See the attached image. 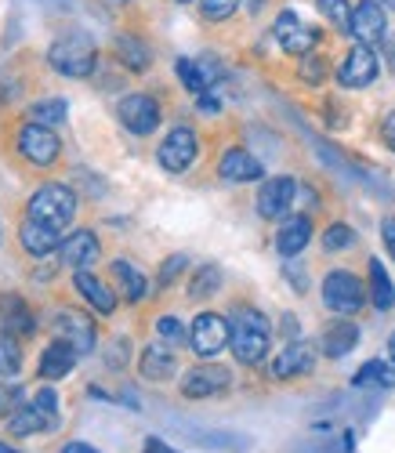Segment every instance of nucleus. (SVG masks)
<instances>
[{
  "label": "nucleus",
  "instance_id": "obj_1",
  "mask_svg": "<svg viewBox=\"0 0 395 453\" xmlns=\"http://www.w3.org/2000/svg\"><path fill=\"white\" fill-rule=\"evenodd\" d=\"M268 337H272V326L268 319L244 305V309H236L232 312V337H228V349L236 356V363H244V366H258L268 352Z\"/></svg>",
  "mask_w": 395,
  "mask_h": 453
},
{
  "label": "nucleus",
  "instance_id": "obj_2",
  "mask_svg": "<svg viewBox=\"0 0 395 453\" xmlns=\"http://www.w3.org/2000/svg\"><path fill=\"white\" fill-rule=\"evenodd\" d=\"M48 62L55 73H62V77H73V81H84L95 73L98 65V51L91 44V36L88 33H66L58 36V41L48 48Z\"/></svg>",
  "mask_w": 395,
  "mask_h": 453
},
{
  "label": "nucleus",
  "instance_id": "obj_3",
  "mask_svg": "<svg viewBox=\"0 0 395 453\" xmlns=\"http://www.w3.org/2000/svg\"><path fill=\"white\" fill-rule=\"evenodd\" d=\"M26 218L44 221V225H51V229L62 233V229H69L73 218H76V193L69 185H62V181H48V185H41L29 196Z\"/></svg>",
  "mask_w": 395,
  "mask_h": 453
},
{
  "label": "nucleus",
  "instance_id": "obj_4",
  "mask_svg": "<svg viewBox=\"0 0 395 453\" xmlns=\"http://www.w3.org/2000/svg\"><path fill=\"white\" fill-rule=\"evenodd\" d=\"M323 305L337 316H355L367 305V287L360 283V276L348 269H334L323 276Z\"/></svg>",
  "mask_w": 395,
  "mask_h": 453
},
{
  "label": "nucleus",
  "instance_id": "obj_5",
  "mask_svg": "<svg viewBox=\"0 0 395 453\" xmlns=\"http://www.w3.org/2000/svg\"><path fill=\"white\" fill-rule=\"evenodd\" d=\"M228 337H232V323L218 312H200L189 326V345L200 359H214L218 352H225Z\"/></svg>",
  "mask_w": 395,
  "mask_h": 453
},
{
  "label": "nucleus",
  "instance_id": "obj_6",
  "mask_svg": "<svg viewBox=\"0 0 395 453\" xmlns=\"http://www.w3.org/2000/svg\"><path fill=\"white\" fill-rule=\"evenodd\" d=\"M15 149L22 153V160H29L33 167H51L58 160V153H62V142L55 138L51 127L26 120L19 127V134H15Z\"/></svg>",
  "mask_w": 395,
  "mask_h": 453
},
{
  "label": "nucleus",
  "instance_id": "obj_7",
  "mask_svg": "<svg viewBox=\"0 0 395 453\" xmlns=\"http://www.w3.org/2000/svg\"><path fill=\"white\" fill-rule=\"evenodd\" d=\"M196 157H200V138H196V131L185 127V124L174 127V131L160 142V149H156V160H160V167L171 171V174L189 171V167L196 164Z\"/></svg>",
  "mask_w": 395,
  "mask_h": 453
},
{
  "label": "nucleus",
  "instance_id": "obj_8",
  "mask_svg": "<svg viewBox=\"0 0 395 453\" xmlns=\"http://www.w3.org/2000/svg\"><path fill=\"white\" fill-rule=\"evenodd\" d=\"M377 55H374V48L370 44H355L345 58H341V65H337V84L341 88H348V91H360V88H370L374 81H377Z\"/></svg>",
  "mask_w": 395,
  "mask_h": 453
},
{
  "label": "nucleus",
  "instance_id": "obj_9",
  "mask_svg": "<svg viewBox=\"0 0 395 453\" xmlns=\"http://www.w3.org/2000/svg\"><path fill=\"white\" fill-rule=\"evenodd\" d=\"M116 117H120V124L131 134H152L160 127V102L152 95H128L116 105Z\"/></svg>",
  "mask_w": 395,
  "mask_h": 453
},
{
  "label": "nucleus",
  "instance_id": "obj_10",
  "mask_svg": "<svg viewBox=\"0 0 395 453\" xmlns=\"http://www.w3.org/2000/svg\"><path fill=\"white\" fill-rule=\"evenodd\" d=\"M348 33L360 44H381V41H388V15H384L381 0H360V4L352 8Z\"/></svg>",
  "mask_w": 395,
  "mask_h": 453
},
{
  "label": "nucleus",
  "instance_id": "obj_11",
  "mask_svg": "<svg viewBox=\"0 0 395 453\" xmlns=\"http://www.w3.org/2000/svg\"><path fill=\"white\" fill-rule=\"evenodd\" d=\"M298 193H301V185L294 181V178H268V181H261V188H258V214L261 218H287L290 214V207H294V200H298Z\"/></svg>",
  "mask_w": 395,
  "mask_h": 453
},
{
  "label": "nucleus",
  "instance_id": "obj_12",
  "mask_svg": "<svg viewBox=\"0 0 395 453\" xmlns=\"http://www.w3.org/2000/svg\"><path fill=\"white\" fill-rule=\"evenodd\" d=\"M55 330H58L62 342H69L81 356H88V352L95 349V342H98L95 319H91L88 312H76V309H62V312L55 316Z\"/></svg>",
  "mask_w": 395,
  "mask_h": 453
},
{
  "label": "nucleus",
  "instance_id": "obj_13",
  "mask_svg": "<svg viewBox=\"0 0 395 453\" xmlns=\"http://www.w3.org/2000/svg\"><path fill=\"white\" fill-rule=\"evenodd\" d=\"M98 254H102V243H98V236H95L91 229L69 233V236L62 240V247H58V261H62V265H69L73 273L91 269L95 261H98Z\"/></svg>",
  "mask_w": 395,
  "mask_h": 453
},
{
  "label": "nucleus",
  "instance_id": "obj_14",
  "mask_svg": "<svg viewBox=\"0 0 395 453\" xmlns=\"http://www.w3.org/2000/svg\"><path fill=\"white\" fill-rule=\"evenodd\" d=\"M228 370L218 366V363H207V366H192L185 377H182V395L189 399H207V395H218L228 388Z\"/></svg>",
  "mask_w": 395,
  "mask_h": 453
},
{
  "label": "nucleus",
  "instance_id": "obj_15",
  "mask_svg": "<svg viewBox=\"0 0 395 453\" xmlns=\"http://www.w3.org/2000/svg\"><path fill=\"white\" fill-rule=\"evenodd\" d=\"M0 326H4V334H12V337H33L36 334V316L26 305V297H19L12 290L0 294Z\"/></svg>",
  "mask_w": 395,
  "mask_h": 453
},
{
  "label": "nucleus",
  "instance_id": "obj_16",
  "mask_svg": "<svg viewBox=\"0 0 395 453\" xmlns=\"http://www.w3.org/2000/svg\"><path fill=\"white\" fill-rule=\"evenodd\" d=\"M19 243H22V250L33 254V257H48V254H58V247H62V233L51 229V225H44V221L26 218V221H22V229H19Z\"/></svg>",
  "mask_w": 395,
  "mask_h": 453
},
{
  "label": "nucleus",
  "instance_id": "obj_17",
  "mask_svg": "<svg viewBox=\"0 0 395 453\" xmlns=\"http://www.w3.org/2000/svg\"><path fill=\"white\" fill-rule=\"evenodd\" d=\"M312 366H315L312 345L290 342L287 349H280V356L272 359V377H280V381H287V377H305V373H312Z\"/></svg>",
  "mask_w": 395,
  "mask_h": 453
},
{
  "label": "nucleus",
  "instance_id": "obj_18",
  "mask_svg": "<svg viewBox=\"0 0 395 453\" xmlns=\"http://www.w3.org/2000/svg\"><path fill=\"white\" fill-rule=\"evenodd\" d=\"M138 370H142L145 381H171L174 370H178V356H174V349H171L167 342H152V345L142 352Z\"/></svg>",
  "mask_w": 395,
  "mask_h": 453
},
{
  "label": "nucleus",
  "instance_id": "obj_19",
  "mask_svg": "<svg viewBox=\"0 0 395 453\" xmlns=\"http://www.w3.org/2000/svg\"><path fill=\"white\" fill-rule=\"evenodd\" d=\"M312 240V221L308 214H294L280 225V233H275V250H280L283 257H298Z\"/></svg>",
  "mask_w": 395,
  "mask_h": 453
},
{
  "label": "nucleus",
  "instance_id": "obj_20",
  "mask_svg": "<svg viewBox=\"0 0 395 453\" xmlns=\"http://www.w3.org/2000/svg\"><path fill=\"white\" fill-rule=\"evenodd\" d=\"M73 287L81 290V297L88 301V305L98 312V316H109L112 309H116V294L95 276V273H88V269H81V273H73Z\"/></svg>",
  "mask_w": 395,
  "mask_h": 453
},
{
  "label": "nucleus",
  "instance_id": "obj_21",
  "mask_svg": "<svg viewBox=\"0 0 395 453\" xmlns=\"http://www.w3.org/2000/svg\"><path fill=\"white\" fill-rule=\"evenodd\" d=\"M323 356H330V359H345L355 345H360V326H355L352 319H337V323H330L327 330H323Z\"/></svg>",
  "mask_w": 395,
  "mask_h": 453
},
{
  "label": "nucleus",
  "instance_id": "obj_22",
  "mask_svg": "<svg viewBox=\"0 0 395 453\" xmlns=\"http://www.w3.org/2000/svg\"><path fill=\"white\" fill-rule=\"evenodd\" d=\"M218 174L225 181H258L265 174V167L247 153V149H228V153L221 157V164H218Z\"/></svg>",
  "mask_w": 395,
  "mask_h": 453
},
{
  "label": "nucleus",
  "instance_id": "obj_23",
  "mask_svg": "<svg viewBox=\"0 0 395 453\" xmlns=\"http://www.w3.org/2000/svg\"><path fill=\"white\" fill-rule=\"evenodd\" d=\"M76 359H81V352H76L69 342H51L48 349H44V356H41V377H48V381H58V377H66V373H73V366H76Z\"/></svg>",
  "mask_w": 395,
  "mask_h": 453
},
{
  "label": "nucleus",
  "instance_id": "obj_24",
  "mask_svg": "<svg viewBox=\"0 0 395 453\" xmlns=\"http://www.w3.org/2000/svg\"><path fill=\"white\" fill-rule=\"evenodd\" d=\"M109 269H112V280H116V287H120V294L131 301V305H138V301L149 294V280H145V276H142V273L131 265L128 257H116Z\"/></svg>",
  "mask_w": 395,
  "mask_h": 453
},
{
  "label": "nucleus",
  "instance_id": "obj_25",
  "mask_svg": "<svg viewBox=\"0 0 395 453\" xmlns=\"http://www.w3.org/2000/svg\"><path fill=\"white\" fill-rule=\"evenodd\" d=\"M8 432L12 435H36V432H55V425H51V418L36 403H29V406L22 403L8 418Z\"/></svg>",
  "mask_w": 395,
  "mask_h": 453
},
{
  "label": "nucleus",
  "instance_id": "obj_26",
  "mask_svg": "<svg viewBox=\"0 0 395 453\" xmlns=\"http://www.w3.org/2000/svg\"><path fill=\"white\" fill-rule=\"evenodd\" d=\"M112 51H116V58H120V65H128L131 73H145L149 65H152V51H149V44H142L138 36H131V33H120L112 41Z\"/></svg>",
  "mask_w": 395,
  "mask_h": 453
},
{
  "label": "nucleus",
  "instance_id": "obj_27",
  "mask_svg": "<svg viewBox=\"0 0 395 453\" xmlns=\"http://www.w3.org/2000/svg\"><path fill=\"white\" fill-rule=\"evenodd\" d=\"M355 388H391L395 385V363H384V359H370L355 370L352 377Z\"/></svg>",
  "mask_w": 395,
  "mask_h": 453
},
{
  "label": "nucleus",
  "instance_id": "obj_28",
  "mask_svg": "<svg viewBox=\"0 0 395 453\" xmlns=\"http://www.w3.org/2000/svg\"><path fill=\"white\" fill-rule=\"evenodd\" d=\"M370 301H374V309H381V312L395 309V283L388 280L381 257H370Z\"/></svg>",
  "mask_w": 395,
  "mask_h": 453
},
{
  "label": "nucleus",
  "instance_id": "obj_29",
  "mask_svg": "<svg viewBox=\"0 0 395 453\" xmlns=\"http://www.w3.org/2000/svg\"><path fill=\"white\" fill-rule=\"evenodd\" d=\"M320 29H315V26H294L287 36H280V48L287 51V55H294V58H305V55H312V48L315 44H320Z\"/></svg>",
  "mask_w": 395,
  "mask_h": 453
},
{
  "label": "nucleus",
  "instance_id": "obj_30",
  "mask_svg": "<svg viewBox=\"0 0 395 453\" xmlns=\"http://www.w3.org/2000/svg\"><path fill=\"white\" fill-rule=\"evenodd\" d=\"M174 73H178V81L185 84V91H189V95L200 98V95H207V91H211V84H207L204 69H200V62H196V58H178V62H174Z\"/></svg>",
  "mask_w": 395,
  "mask_h": 453
},
{
  "label": "nucleus",
  "instance_id": "obj_31",
  "mask_svg": "<svg viewBox=\"0 0 395 453\" xmlns=\"http://www.w3.org/2000/svg\"><path fill=\"white\" fill-rule=\"evenodd\" d=\"M66 102L62 98H41V102H33L29 109H26V117L33 120V124H44V127H51V124H62L66 120Z\"/></svg>",
  "mask_w": 395,
  "mask_h": 453
},
{
  "label": "nucleus",
  "instance_id": "obj_32",
  "mask_svg": "<svg viewBox=\"0 0 395 453\" xmlns=\"http://www.w3.org/2000/svg\"><path fill=\"white\" fill-rule=\"evenodd\" d=\"M19 373H22V349H19V337L0 334V377L15 381Z\"/></svg>",
  "mask_w": 395,
  "mask_h": 453
},
{
  "label": "nucleus",
  "instance_id": "obj_33",
  "mask_svg": "<svg viewBox=\"0 0 395 453\" xmlns=\"http://www.w3.org/2000/svg\"><path fill=\"white\" fill-rule=\"evenodd\" d=\"M218 287H221V269L218 265H200L192 276V283H189V297L192 301L211 297V294H218Z\"/></svg>",
  "mask_w": 395,
  "mask_h": 453
},
{
  "label": "nucleus",
  "instance_id": "obj_34",
  "mask_svg": "<svg viewBox=\"0 0 395 453\" xmlns=\"http://www.w3.org/2000/svg\"><path fill=\"white\" fill-rule=\"evenodd\" d=\"M352 243H355V233H352V225H345V221H334L330 229L323 233V250H330V254L348 250Z\"/></svg>",
  "mask_w": 395,
  "mask_h": 453
},
{
  "label": "nucleus",
  "instance_id": "obj_35",
  "mask_svg": "<svg viewBox=\"0 0 395 453\" xmlns=\"http://www.w3.org/2000/svg\"><path fill=\"white\" fill-rule=\"evenodd\" d=\"M315 4H320V12H323L337 29L348 33V26H352V8H348V0H315Z\"/></svg>",
  "mask_w": 395,
  "mask_h": 453
},
{
  "label": "nucleus",
  "instance_id": "obj_36",
  "mask_svg": "<svg viewBox=\"0 0 395 453\" xmlns=\"http://www.w3.org/2000/svg\"><path fill=\"white\" fill-rule=\"evenodd\" d=\"M22 406V385L0 377V418H12V413Z\"/></svg>",
  "mask_w": 395,
  "mask_h": 453
},
{
  "label": "nucleus",
  "instance_id": "obj_37",
  "mask_svg": "<svg viewBox=\"0 0 395 453\" xmlns=\"http://www.w3.org/2000/svg\"><path fill=\"white\" fill-rule=\"evenodd\" d=\"M301 81H305L308 88H320V84L327 81V62H323L320 55H315V51L301 58Z\"/></svg>",
  "mask_w": 395,
  "mask_h": 453
},
{
  "label": "nucleus",
  "instance_id": "obj_38",
  "mask_svg": "<svg viewBox=\"0 0 395 453\" xmlns=\"http://www.w3.org/2000/svg\"><path fill=\"white\" fill-rule=\"evenodd\" d=\"M156 334H160V342H167V345H182L185 342V326H182L178 316H160L156 319Z\"/></svg>",
  "mask_w": 395,
  "mask_h": 453
},
{
  "label": "nucleus",
  "instance_id": "obj_39",
  "mask_svg": "<svg viewBox=\"0 0 395 453\" xmlns=\"http://www.w3.org/2000/svg\"><path fill=\"white\" fill-rule=\"evenodd\" d=\"M200 8H204V19H211V22H225L228 15H236L240 0H200Z\"/></svg>",
  "mask_w": 395,
  "mask_h": 453
},
{
  "label": "nucleus",
  "instance_id": "obj_40",
  "mask_svg": "<svg viewBox=\"0 0 395 453\" xmlns=\"http://www.w3.org/2000/svg\"><path fill=\"white\" fill-rule=\"evenodd\" d=\"M185 265H189V257H185V254H171V257L164 261V269H160V280H156V287H171V283L185 273Z\"/></svg>",
  "mask_w": 395,
  "mask_h": 453
},
{
  "label": "nucleus",
  "instance_id": "obj_41",
  "mask_svg": "<svg viewBox=\"0 0 395 453\" xmlns=\"http://www.w3.org/2000/svg\"><path fill=\"white\" fill-rule=\"evenodd\" d=\"M33 403H36V406H41V410L48 413V418H51V425H55V428L62 425V413H58V395H55V388H41V392L33 395Z\"/></svg>",
  "mask_w": 395,
  "mask_h": 453
},
{
  "label": "nucleus",
  "instance_id": "obj_42",
  "mask_svg": "<svg viewBox=\"0 0 395 453\" xmlns=\"http://www.w3.org/2000/svg\"><path fill=\"white\" fill-rule=\"evenodd\" d=\"M298 26V15L294 12H283L280 19H275V26H272V33H275V41H280V36H287L290 29Z\"/></svg>",
  "mask_w": 395,
  "mask_h": 453
},
{
  "label": "nucleus",
  "instance_id": "obj_43",
  "mask_svg": "<svg viewBox=\"0 0 395 453\" xmlns=\"http://www.w3.org/2000/svg\"><path fill=\"white\" fill-rule=\"evenodd\" d=\"M381 138H384V145H388L391 153H395V109L388 112L384 120H381Z\"/></svg>",
  "mask_w": 395,
  "mask_h": 453
},
{
  "label": "nucleus",
  "instance_id": "obj_44",
  "mask_svg": "<svg viewBox=\"0 0 395 453\" xmlns=\"http://www.w3.org/2000/svg\"><path fill=\"white\" fill-rule=\"evenodd\" d=\"M381 240H384L388 254L395 257V218H384V221H381Z\"/></svg>",
  "mask_w": 395,
  "mask_h": 453
},
{
  "label": "nucleus",
  "instance_id": "obj_45",
  "mask_svg": "<svg viewBox=\"0 0 395 453\" xmlns=\"http://www.w3.org/2000/svg\"><path fill=\"white\" fill-rule=\"evenodd\" d=\"M105 363H109L112 370H116V366H124V363H128V342H116L112 352L105 356Z\"/></svg>",
  "mask_w": 395,
  "mask_h": 453
},
{
  "label": "nucleus",
  "instance_id": "obj_46",
  "mask_svg": "<svg viewBox=\"0 0 395 453\" xmlns=\"http://www.w3.org/2000/svg\"><path fill=\"white\" fill-rule=\"evenodd\" d=\"M58 453H102V449H95V446H88V442H66Z\"/></svg>",
  "mask_w": 395,
  "mask_h": 453
},
{
  "label": "nucleus",
  "instance_id": "obj_47",
  "mask_svg": "<svg viewBox=\"0 0 395 453\" xmlns=\"http://www.w3.org/2000/svg\"><path fill=\"white\" fill-rule=\"evenodd\" d=\"M145 453H174L164 439H145Z\"/></svg>",
  "mask_w": 395,
  "mask_h": 453
},
{
  "label": "nucleus",
  "instance_id": "obj_48",
  "mask_svg": "<svg viewBox=\"0 0 395 453\" xmlns=\"http://www.w3.org/2000/svg\"><path fill=\"white\" fill-rule=\"evenodd\" d=\"M196 102H200V112H211V117H214L218 109H221V105H218V98H211V95H200Z\"/></svg>",
  "mask_w": 395,
  "mask_h": 453
},
{
  "label": "nucleus",
  "instance_id": "obj_49",
  "mask_svg": "<svg viewBox=\"0 0 395 453\" xmlns=\"http://www.w3.org/2000/svg\"><path fill=\"white\" fill-rule=\"evenodd\" d=\"M384 48H388V58H391V69H395V36H388Z\"/></svg>",
  "mask_w": 395,
  "mask_h": 453
},
{
  "label": "nucleus",
  "instance_id": "obj_50",
  "mask_svg": "<svg viewBox=\"0 0 395 453\" xmlns=\"http://www.w3.org/2000/svg\"><path fill=\"white\" fill-rule=\"evenodd\" d=\"M388 356H391V363H395V334L388 337Z\"/></svg>",
  "mask_w": 395,
  "mask_h": 453
},
{
  "label": "nucleus",
  "instance_id": "obj_51",
  "mask_svg": "<svg viewBox=\"0 0 395 453\" xmlns=\"http://www.w3.org/2000/svg\"><path fill=\"white\" fill-rule=\"evenodd\" d=\"M247 8H251V12H261V8H265V0H251Z\"/></svg>",
  "mask_w": 395,
  "mask_h": 453
},
{
  "label": "nucleus",
  "instance_id": "obj_52",
  "mask_svg": "<svg viewBox=\"0 0 395 453\" xmlns=\"http://www.w3.org/2000/svg\"><path fill=\"white\" fill-rule=\"evenodd\" d=\"M0 453H19L15 446H8V442H0Z\"/></svg>",
  "mask_w": 395,
  "mask_h": 453
},
{
  "label": "nucleus",
  "instance_id": "obj_53",
  "mask_svg": "<svg viewBox=\"0 0 395 453\" xmlns=\"http://www.w3.org/2000/svg\"><path fill=\"white\" fill-rule=\"evenodd\" d=\"M381 4H388V8H395V0H381Z\"/></svg>",
  "mask_w": 395,
  "mask_h": 453
},
{
  "label": "nucleus",
  "instance_id": "obj_54",
  "mask_svg": "<svg viewBox=\"0 0 395 453\" xmlns=\"http://www.w3.org/2000/svg\"><path fill=\"white\" fill-rule=\"evenodd\" d=\"M112 4H128V0H112Z\"/></svg>",
  "mask_w": 395,
  "mask_h": 453
},
{
  "label": "nucleus",
  "instance_id": "obj_55",
  "mask_svg": "<svg viewBox=\"0 0 395 453\" xmlns=\"http://www.w3.org/2000/svg\"><path fill=\"white\" fill-rule=\"evenodd\" d=\"M178 4H189V0H178Z\"/></svg>",
  "mask_w": 395,
  "mask_h": 453
},
{
  "label": "nucleus",
  "instance_id": "obj_56",
  "mask_svg": "<svg viewBox=\"0 0 395 453\" xmlns=\"http://www.w3.org/2000/svg\"><path fill=\"white\" fill-rule=\"evenodd\" d=\"M0 243H4V233H0Z\"/></svg>",
  "mask_w": 395,
  "mask_h": 453
}]
</instances>
